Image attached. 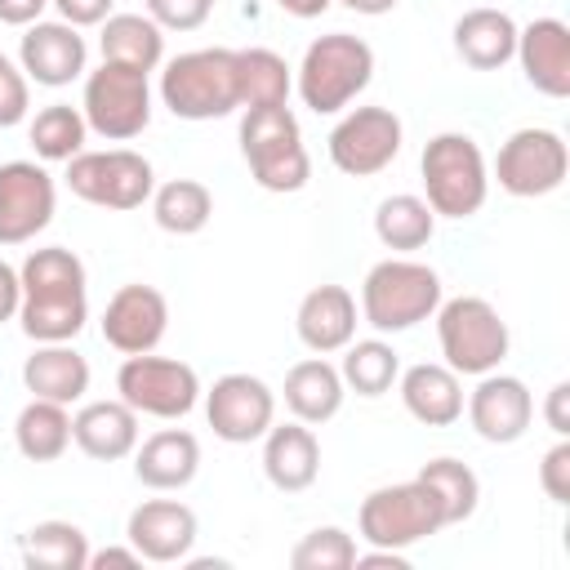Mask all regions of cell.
I'll return each instance as SVG.
<instances>
[{"label":"cell","mask_w":570,"mask_h":570,"mask_svg":"<svg viewBox=\"0 0 570 570\" xmlns=\"http://www.w3.org/2000/svg\"><path fill=\"white\" fill-rule=\"evenodd\" d=\"M281 13H289V18H321L334 0H272Z\"/></svg>","instance_id":"obj_48"},{"label":"cell","mask_w":570,"mask_h":570,"mask_svg":"<svg viewBox=\"0 0 570 570\" xmlns=\"http://www.w3.org/2000/svg\"><path fill=\"white\" fill-rule=\"evenodd\" d=\"M463 410H468V423L481 441L490 445H512L530 432L534 423V396L530 387L517 379V374H481L476 387L463 396Z\"/></svg>","instance_id":"obj_16"},{"label":"cell","mask_w":570,"mask_h":570,"mask_svg":"<svg viewBox=\"0 0 570 570\" xmlns=\"http://www.w3.org/2000/svg\"><path fill=\"white\" fill-rule=\"evenodd\" d=\"M356 530L370 548H414L432 534L445 530V517H441V503L436 494L410 476V481H396V485H379L361 499V512H356Z\"/></svg>","instance_id":"obj_8"},{"label":"cell","mask_w":570,"mask_h":570,"mask_svg":"<svg viewBox=\"0 0 570 570\" xmlns=\"http://www.w3.org/2000/svg\"><path fill=\"white\" fill-rule=\"evenodd\" d=\"M196 534H200V521L183 499H147L125 521V539L151 566H174V561L191 557Z\"/></svg>","instance_id":"obj_19"},{"label":"cell","mask_w":570,"mask_h":570,"mask_svg":"<svg viewBox=\"0 0 570 570\" xmlns=\"http://www.w3.org/2000/svg\"><path fill=\"white\" fill-rule=\"evenodd\" d=\"M151 71L125 67V62H102L85 76L80 111L89 134L107 142H129L151 125Z\"/></svg>","instance_id":"obj_9"},{"label":"cell","mask_w":570,"mask_h":570,"mask_svg":"<svg viewBox=\"0 0 570 570\" xmlns=\"http://www.w3.org/2000/svg\"><path fill=\"white\" fill-rule=\"evenodd\" d=\"M165 330H169V303H165V294L156 285L129 281L102 307V343L116 347L120 356L156 352Z\"/></svg>","instance_id":"obj_17"},{"label":"cell","mask_w":570,"mask_h":570,"mask_svg":"<svg viewBox=\"0 0 570 570\" xmlns=\"http://www.w3.org/2000/svg\"><path fill=\"white\" fill-rule=\"evenodd\" d=\"M370 80H374V49L352 31L316 36L303 49V62L294 71V89H298L303 107L316 116L347 111L365 94Z\"/></svg>","instance_id":"obj_2"},{"label":"cell","mask_w":570,"mask_h":570,"mask_svg":"<svg viewBox=\"0 0 570 570\" xmlns=\"http://www.w3.org/2000/svg\"><path fill=\"white\" fill-rule=\"evenodd\" d=\"M263 476L285 490V494H303L316 485L321 476V441L312 432V423H272L263 432Z\"/></svg>","instance_id":"obj_22"},{"label":"cell","mask_w":570,"mask_h":570,"mask_svg":"<svg viewBox=\"0 0 570 570\" xmlns=\"http://www.w3.org/2000/svg\"><path fill=\"white\" fill-rule=\"evenodd\" d=\"M142 566V557H138V548L125 539V543H111V548H89V566L85 570H138Z\"/></svg>","instance_id":"obj_43"},{"label":"cell","mask_w":570,"mask_h":570,"mask_svg":"<svg viewBox=\"0 0 570 570\" xmlns=\"http://www.w3.org/2000/svg\"><path fill=\"white\" fill-rule=\"evenodd\" d=\"M236 76H240V111L249 107H281L294 94V67L276 49H236Z\"/></svg>","instance_id":"obj_34"},{"label":"cell","mask_w":570,"mask_h":570,"mask_svg":"<svg viewBox=\"0 0 570 570\" xmlns=\"http://www.w3.org/2000/svg\"><path fill=\"white\" fill-rule=\"evenodd\" d=\"M374 236L383 240V249H396V254H414L423 249L432 236H436V214L423 196L414 191H396V196H383L379 209H374Z\"/></svg>","instance_id":"obj_32"},{"label":"cell","mask_w":570,"mask_h":570,"mask_svg":"<svg viewBox=\"0 0 570 570\" xmlns=\"http://www.w3.org/2000/svg\"><path fill=\"white\" fill-rule=\"evenodd\" d=\"M294 330L298 343L316 356L343 352L356 338V298L347 285H316L303 294L298 312H294Z\"/></svg>","instance_id":"obj_23"},{"label":"cell","mask_w":570,"mask_h":570,"mask_svg":"<svg viewBox=\"0 0 570 570\" xmlns=\"http://www.w3.org/2000/svg\"><path fill=\"white\" fill-rule=\"evenodd\" d=\"M22 383L40 401L76 405L89 392V361L71 343H36V352L22 361Z\"/></svg>","instance_id":"obj_28"},{"label":"cell","mask_w":570,"mask_h":570,"mask_svg":"<svg viewBox=\"0 0 570 570\" xmlns=\"http://www.w3.org/2000/svg\"><path fill=\"white\" fill-rule=\"evenodd\" d=\"M343 9H352V13H365V18H379V13H392L401 0H338Z\"/></svg>","instance_id":"obj_49"},{"label":"cell","mask_w":570,"mask_h":570,"mask_svg":"<svg viewBox=\"0 0 570 570\" xmlns=\"http://www.w3.org/2000/svg\"><path fill=\"white\" fill-rule=\"evenodd\" d=\"M13 445L31 463H53L71 445V405L31 396L13 419Z\"/></svg>","instance_id":"obj_30"},{"label":"cell","mask_w":570,"mask_h":570,"mask_svg":"<svg viewBox=\"0 0 570 570\" xmlns=\"http://www.w3.org/2000/svg\"><path fill=\"white\" fill-rule=\"evenodd\" d=\"M570 174V147L557 129L548 125H525L512 129L508 142L494 156V183L517 196V200H534V196H552Z\"/></svg>","instance_id":"obj_12"},{"label":"cell","mask_w":570,"mask_h":570,"mask_svg":"<svg viewBox=\"0 0 570 570\" xmlns=\"http://www.w3.org/2000/svg\"><path fill=\"white\" fill-rule=\"evenodd\" d=\"M512 58L543 98H570V27L561 18H534L517 27Z\"/></svg>","instance_id":"obj_20"},{"label":"cell","mask_w":570,"mask_h":570,"mask_svg":"<svg viewBox=\"0 0 570 570\" xmlns=\"http://www.w3.org/2000/svg\"><path fill=\"white\" fill-rule=\"evenodd\" d=\"M18 552H22L27 570H85L89 566V534L76 521L49 517L22 534Z\"/></svg>","instance_id":"obj_31"},{"label":"cell","mask_w":570,"mask_h":570,"mask_svg":"<svg viewBox=\"0 0 570 570\" xmlns=\"http://www.w3.org/2000/svg\"><path fill=\"white\" fill-rule=\"evenodd\" d=\"M338 374H343V387L356 392V396H383L392 392L396 374H401V356L387 338H352L343 347V361H338Z\"/></svg>","instance_id":"obj_35"},{"label":"cell","mask_w":570,"mask_h":570,"mask_svg":"<svg viewBox=\"0 0 570 570\" xmlns=\"http://www.w3.org/2000/svg\"><path fill=\"white\" fill-rule=\"evenodd\" d=\"M405 142V125L392 107H347L330 129V160L347 178L383 174Z\"/></svg>","instance_id":"obj_13"},{"label":"cell","mask_w":570,"mask_h":570,"mask_svg":"<svg viewBox=\"0 0 570 570\" xmlns=\"http://www.w3.org/2000/svg\"><path fill=\"white\" fill-rule=\"evenodd\" d=\"M98 49H102V62L156 71L165 62V31L147 13H111L98 27Z\"/></svg>","instance_id":"obj_29"},{"label":"cell","mask_w":570,"mask_h":570,"mask_svg":"<svg viewBox=\"0 0 570 570\" xmlns=\"http://www.w3.org/2000/svg\"><path fill=\"white\" fill-rule=\"evenodd\" d=\"M160 102L178 120H218L240 111V76L236 49H187L160 71Z\"/></svg>","instance_id":"obj_3"},{"label":"cell","mask_w":570,"mask_h":570,"mask_svg":"<svg viewBox=\"0 0 570 570\" xmlns=\"http://www.w3.org/2000/svg\"><path fill=\"white\" fill-rule=\"evenodd\" d=\"M58 209V183L36 160H4L0 165V245L36 240Z\"/></svg>","instance_id":"obj_15"},{"label":"cell","mask_w":570,"mask_h":570,"mask_svg":"<svg viewBox=\"0 0 570 570\" xmlns=\"http://www.w3.org/2000/svg\"><path fill=\"white\" fill-rule=\"evenodd\" d=\"M67 187L76 200L98 209H142L156 191V169L134 147H107V151H76L67 160Z\"/></svg>","instance_id":"obj_10"},{"label":"cell","mask_w":570,"mask_h":570,"mask_svg":"<svg viewBox=\"0 0 570 570\" xmlns=\"http://www.w3.org/2000/svg\"><path fill=\"white\" fill-rule=\"evenodd\" d=\"M396 392L410 419L423 428H450L463 419V374H454L445 361H419L396 374Z\"/></svg>","instance_id":"obj_21"},{"label":"cell","mask_w":570,"mask_h":570,"mask_svg":"<svg viewBox=\"0 0 570 570\" xmlns=\"http://www.w3.org/2000/svg\"><path fill=\"white\" fill-rule=\"evenodd\" d=\"M27 107H31V80L22 76V67L9 62V53H0V129L22 125Z\"/></svg>","instance_id":"obj_40"},{"label":"cell","mask_w":570,"mask_h":570,"mask_svg":"<svg viewBox=\"0 0 570 570\" xmlns=\"http://www.w3.org/2000/svg\"><path fill=\"white\" fill-rule=\"evenodd\" d=\"M151 218L169 236H196L214 218V191L200 178H169L151 191Z\"/></svg>","instance_id":"obj_33"},{"label":"cell","mask_w":570,"mask_h":570,"mask_svg":"<svg viewBox=\"0 0 570 570\" xmlns=\"http://www.w3.org/2000/svg\"><path fill=\"white\" fill-rule=\"evenodd\" d=\"M18 303H22V281H18V267L0 258V325L18 316Z\"/></svg>","instance_id":"obj_45"},{"label":"cell","mask_w":570,"mask_h":570,"mask_svg":"<svg viewBox=\"0 0 570 570\" xmlns=\"http://www.w3.org/2000/svg\"><path fill=\"white\" fill-rule=\"evenodd\" d=\"M85 138H89V125H85V111L71 107V102H49L31 116L27 125V142L36 147L40 160L49 165H67L76 151H85Z\"/></svg>","instance_id":"obj_36"},{"label":"cell","mask_w":570,"mask_h":570,"mask_svg":"<svg viewBox=\"0 0 570 570\" xmlns=\"http://www.w3.org/2000/svg\"><path fill=\"white\" fill-rule=\"evenodd\" d=\"M414 476H419V481H423V485L436 494L445 525L468 521V517L476 512V503H481V481H476V472H472L463 459H450V454L428 459V463H423Z\"/></svg>","instance_id":"obj_37"},{"label":"cell","mask_w":570,"mask_h":570,"mask_svg":"<svg viewBox=\"0 0 570 570\" xmlns=\"http://www.w3.org/2000/svg\"><path fill=\"white\" fill-rule=\"evenodd\" d=\"M49 4H53L58 18L71 22V27H102V22L111 18V4H116V0H49Z\"/></svg>","instance_id":"obj_42"},{"label":"cell","mask_w":570,"mask_h":570,"mask_svg":"<svg viewBox=\"0 0 570 570\" xmlns=\"http://www.w3.org/2000/svg\"><path fill=\"white\" fill-rule=\"evenodd\" d=\"M142 4L160 31H196L214 13V0H142Z\"/></svg>","instance_id":"obj_39"},{"label":"cell","mask_w":570,"mask_h":570,"mask_svg":"<svg viewBox=\"0 0 570 570\" xmlns=\"http://www.w3.org/2000/svg\"><path fill=\"white\" fill-rule=\"evenodd\" d=\"M71 441L98 459V463H116L129 459L138 445V410H129L120 396L111 401H85L71 414Z\"/></svg>","instance_id":"obj_25"},{"label":"cell","mask_w":570,"mask_h":570,"mask_svg":"<svg viewBox=\"0 0 570 570\" xmlns=\"http://www.w3.org/2000/svg\"><path fill=\"white\" fill-rule=\"evenodd\" d=\"M200 396H205V419H209L214 436L227 445L263 441V432L276 423V392L258 374L232 370V374L214 379V387Z\"/></svg>","instance_id":"obj_14"},{"label":"cell","mask_w":570,"mask_h":570,"mask_svg":"<svg viewBox=\"0 0 570 570\" xmlns=\"http://www.w3.org/2000/svg\"><path fill=\"white\" fill-rule=\"evenodd\" d=\"M18 321L31 343H71L89 321V276L67 245H40L18 267Z\"/></svg>","instance_id":"obj_1"},{"label":"cell","mask_w":570,"mask_h":570,"mask_svg":"<svg viewBox=\"0 0 570 570\" xmlns=\"http://www.w3.org/2000/svg\"><path fill=\"white\" fill-rule=\"evenodd\" d=\"M356 539L343 530V525H316V530H307L298 543H294V552H289V566L294 570H352V561H356Z\"/></svg>","instance_id":"obj_38"},{"label":"cell","mask_w":570,"mask_h":570,"mask_svg":"<svg viewBox=\"0 0 570 570\" xmlns=\"http://www.w3.org/2000/svg\"><path fill=\"white\" fill-rule=\"evenodd\" d=\"M419 174H423V200L432 205L436 218H472L490 196V165L472 134L445 129L428 138L419 156Z\"/></svg>","instance_id":"obj_4"},{"label":"cell","mask_w":570,"mask_h":570,"mask_svg":"<svg viewBox=\"0 0 570 570\" xmlns=\"http://www.w3.org/2000/svg\"><path fill=\"white\" fill-rule=\"evenodd\" d=\"M116 392L129 410H138V419H183L196 410L200 401V374L187 361L174 356H156V352H138L125 356L116 370Z\"/></svg>","instance_id":"obj_11"},{"label":"cell","mask_w":570,"mask_h":570,"mask_svg":"<svg viewBox=\"0 0 570 570\" xmlns=\"http://www.w3.org/2000/svg\"><path fill=\"white\" fill-rule=\"evenodd\" d=\"M543 423L552 428V436H570V383H552L548 387Z\"/></svg>","instance_id":"obj_44"},{"label":"cell","mask_w":570,"mask_h":570,"mask_svg":"<svg viewBox=\"0 0 570 570\" xmlns=\"http://www.w3.org/2000/svg\"><path fill=\"white\" fill-rule=\"evenodd\" d=\"M441 276L419 258H383L361 281V321L379 334H405L441 307Z\"/></svg>","instance_id":"obj_5"},{"label":"cell","mask_w":570,"mask_h":570,"mask_svg":"<svg viewBox=\"0 0 570 570\" xmlns=\"http://www.w3.org/2000/svg\"><path fill=\"white\" fill-rule=\"evenodd\" d=\"M454 53L472 71H499L517 53V18L494 4H476L454 18Z\"/></svg>","instance_id":"obj_26"},{"label":"cell","mask_w":570,"mask_h":570,"mask_svg":"<svg viewBox=\"0 0 570 570\" xmlns=\"http://www.w3.org/2000/svg\"><path fill=\"white\" fill-rule=\"evenodd\" d=\"M539 490L552 503H570V441L566 436H557V445L543 454V463H539Z\"/></svg>","instance_id":"obj_41"},{"label":"cell","mask_w":570,"mask_h":570,"mask_svg":"<svg viewBox=\"0 0 570 570\" xmlns=\"http://www.w3.org/2000/svg\"><path fill=\"white\" fill-rule=\"evenodd\" d=\"M45 9H49V0H0V22L4 27H31V22H40Z\"/></svg>","instance_id":"obj_46"},{"label":"cell","mask_w":570,"mask_h":570,"mask_svg":"<svg viewBox=\"0 0 570 570\" xmlns=\"http://www.w3.org/2000/svg\"><path fill=\"white\" fill-rule=\"evenodd\" d=\"M196 472H200V441L187 428H160L134 445V476L156 494L187 490Z\"/></svg>","instance_id":"obj_24"},{"label":"cell","mask_w":570,"mask_h":570,"mask_svg":"<svg viewBox=\"0 0 570 570\" xmlns=\"http://www.w3.org/2000/svg\"><path fill=\"white\" fill-rule=\"evenodd\" d=\"M281 396H285V410H289L298 423L321 428V423H330V419L343 410L347 387H343L338 365H330L325 356H307V361H298V365L285 370Z\"/></svg>","instance_id":"obj_27"},{"label":"cell","mask_w":570,"mask_h":570,"mask_svg":"<svg viewBox=\"0 0 570 570\" xmlns=\"http://www.w3.org/2000/svg\"><path fill=\"white\" fill-rule=\"evenodd\" d=\"M356 570H370V566H392V570H410V557L401 548H370V552H356L352 561Z\"/></svg>","instance_id":"obj_47"},{"label":"cell","mask_w":570,"mask_h":570,"mask_svg":"<svg viewBox=\"0 0 570 570\" xmlns=\"http://www.w3.org/2000/svg\"><path fill=\"white\" fill-rule=\"evenodd\" d=\"M18 67L27 80H36L45 89H62L89 71V45H85L80 27L62 22V18H53V22L40 18V22L22 27Z\"/></svg>","instance_id":"obj_18"},{"label":"cell","mask_w":570,"mask_h":570,"mask_svg":"<svg viewBox=\"0 0 570 570\" xmlns=\"http://www.w3.org/2000/svg\"><path fill=\"white\" fill-rule=\"evenodd\" d=\"M436 321V343H441V356L454 374H468V379H481L490 370L503 365L508 347H512V334H508V321L499 316V307L481 294H454V298H441V307L432 312Z\"/></svg>","instance_id":"obj_7"},{"label":"cell","mask_w":570,"mask_h":570,"mask_svg":"<svg viewBox=\"0 0 570 570\" xmlns=\"http://www.w3.org/2000/svg\"><path fill=\"white\" fill-rule=\"evenodd\" d=\"M240 156L263 191H303L312 178V160L303 147L298 116L289 102L281 107H249L240 116Z\"/></svg>","instance_id":"obj_6"}]
</instances>
